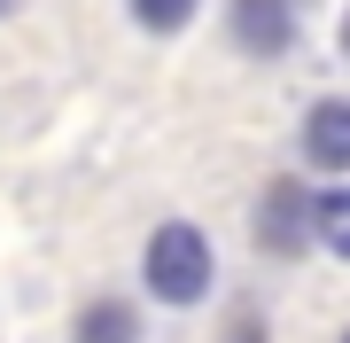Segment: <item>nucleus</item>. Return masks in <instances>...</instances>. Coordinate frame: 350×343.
Returning a JSON list of instances; mask_svg holds the SVG:
<instances>
[{
    "label": "nucleus",
    "mask_w": 350,
    "mask_h": 343,
    "mask_svg": "<svg viewBox=\"0 0 350 343\" xmlns=\"http://www.w3.org/2000/svg\"><path fill=\"white\" fill-rule=\"evenodd\" d=\"M140 273H148V289L163 305H202V296H211V242H202V227H187V218L156 227Z\"/></svg>",
    "instance_id": "obj_1"
},
{
    "label": "nucleus",
    "mask_w": 350,
    "mask_h": 343,
    "mask_svg": "<svg viewBox=\"0 0 350 343\" xmlns=\"http://www.w3.org/2000/svg\"><path fill=\"white\" fill-rule=\"evenodd\" d=\"M234 39H241L250 55H280L288 39H296L288 0H234Z\"/></svg>",
    "instance_id": "obj_2"
},
{
    "label": "nucleus",
    "mask_w": 350,
    "mask_h": 343,
    "mask_svg": "<svg viewBox=\"0 0 350 343\" xmlns=\"http://www.w3.org/2000/svg\"><path fill=\"white\" fill-rule=\"evenodd\" d=\"M304 156L327 172H350V102H319L304 117Z\"/></svg>",
    "instance_id": "obj_3"
},
{
    "label": "nucleus",
    "mask_w": 350,
    "mask_h": 343,
    "mask_svg": "<svg viewBox=\"0 0 350 343\" xmlns=\"http://www.w3.org/2000/svg\"><path fill=\"white\" fill-rule=\"evenodd\" d=\"M78 343H140V312L125 296H94V305L78 312Z\"/></svg>",
    "instance_id": "obj_4"
},
{
    "label": "nucleus",
    "mask_w": 350,
    "mask_h": 343,
    "mask_svg": "<svg viewBox=\"0 0 350 343\" xmlns=\"http://www.w3.org/2000/svg\"><path fill=\"white\" fill-rule=\"evenodd\" d=\"M312 227H319V242H327L335 257H350V188L319 195V203H312Z\"/></svg>",
    "instance_id": "obj_5"
},
{
    "label": "nucleus",
    "mask_w": 350,
    "mask_h": 343,
    "mask_svg": "<svg viewBox=\"0 0 350 343\" xmlns=\"http://www.w3.org/2000/svg\"><path fill=\"white\" fill-rule=\"evenodd\" d=\"M133 16H140L148 31H179V24L195 16V0H133Z\"/></svg>",
    "instance_id": "obj_6"
},
{
    "label": "nucleus",
    "mask_w": 350,
    "mask_h": 343,
    "mask_svg": "<svg viewBox=\"0 0 350 343\" xmlns=\"http://www.w3.org/2000/svg\"><path fill=\"white\" fill-rule=\"evenodd\" d=\"M342 47H350V24H342Z\"/></svg>",
    "instance_id": "obj_7"
},
{
    "label": "nucleus",
    "mask_w": 350,
    "mask_h": 343,
    "mask_svg": "<svg viewBox=\"0 0 350 343\" xmlns=\"http://www.w3.org/2000/svg\"><path fill=\"white\" fill-rule=\"evenodd\" d=\"M0 8H8V0H0Z\"/></svg>",
    "instance_id": "obj_8"
},
{
    "label": "nucleus",
    "mask_w": 350,
    "mask_h": 343,
    "mask_svg": "<svg viewBox=\"0 0 350 343\" xmlns=\"http://www.w3.org/2000/svg\"><path fill=\"white\" fill-rule=\"evenodd\" d=\"M342 343H350V335H342Z\"/></svg>",
    "instance_id": "obj_9"
}]
</instances>
